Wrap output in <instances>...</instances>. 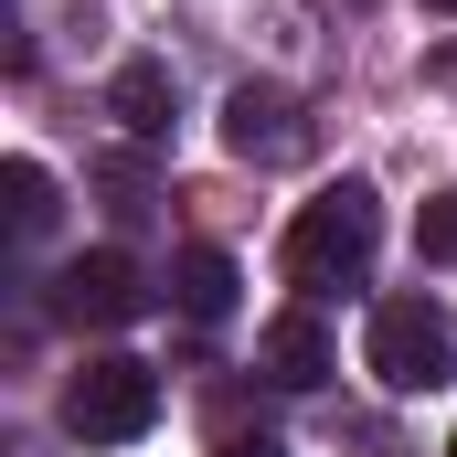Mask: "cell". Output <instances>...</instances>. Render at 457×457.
Here are the masks:
<instances>
[{
  "label": "cell",
  "instance_id": "2",
  "mask_svg": "<svg viewBox=\"0 0 457 457\" xmlns=\"http://www.w3.org/2000/svg\"><path fill=\"white\" fill-rule=\"evenodd\" d=\"M361 361L383 394H447L457 383V320L436 298H383L372 330H361Z\"/></svg>",
  "mask_w": 457,
  "mask_h": 457
},
{
  "label": "cell",
  "instance_id": "7",
  "mask_svg": "<svg viewBox=\"0 0 457 457\" xmlns=\"http://www.w3.org/2000/svg\"><path fill=\"white\" fill-rule=\"evenodd\" d=\"M107 107H117V128H128L138 149H160V138H170V107H181V86H170V64H160V54H128V64H117V86H107Z\"/></svg>",
  "mask_w": 457,
  "mask_h": 457
},
{
  "label": "cell",
  "instance_id": "10",
  "mask_svg": "<svg viewBox=\"0 0 457 457\" xmlns=\"http://www.w3.org/2000/svg\"><path fill=\"white\" fill-rule=\"evenodd\" d=\"M96 181H107V213H117V224H138V213H149V160H138V149H117Z\"/></svg>",
  "mask_w": 457,
  "mask_h": 457
},
{
  "label": "cell",
  "instance_id": "13",
  "mask_svg": "<svg viewBox=\"0 0 457 457\" xmlns=\"http://www.w3.org/2000/svg\"><path fill=\"white\" fill-rule=\"evenodd\" d=\"M426 11H457V0H426Z\"/></svg>",
  "mask_w": 457,
  "mask_h": 457
},
{
  "label": "cell",
  "instance_id": "3",
  "mask_svg": "<svg viewBox=\"0 0 457 457\" xmlns=\"http://www.w3.org/2000/svg\"><path fill=\"white\" fill-rule=\"evenodd\" d=\"M149 426H160V372H149L138 351H96V361L64 383V436L128 447V436H149Z\"/></svg>",
  "mask_w": 457,
  "mask_h": 457
},
{
  "label": "cell",
  "instance_id": "1",
  "mask_svg": "<svg viewBox=\"0 0 457 457\" xmlns=\"http://www.w3.org/2000/svg\"><path fill=\"white\" fill-rule=\"evenodd\" d=\"M372 245H383V192L372 181H330L320 203H298L277 266H287L298 298H330V287H361L372 277Z\"/></svg>",
  "mask_w": 457,
  "mask_h": 457
},
{
  "label": "cell",
  "instance_id": "11",
  "mask_svg": "<svg viewBox=\"0 0 457 457\" xmlns=\"http://www.w3.org/2000/svg\"><path fill=\"white\" fill-rule=\"evenodd\" d=\"M415 255H426V266H457V192H436V203L415 213Z\"/></svg>",
  "mask_w": 457,
  "mask_h": 457
},
{
  "label": "cell",
  "instance_id": "6",
  "mask_svg": "<svg viewBox=\"0 0 457 457\" xmlns=\"http://www.w3.org/2000/svg\"><path fill=\"white\" fill-rule=\"evenodd\" d=\"M255 372L287 383V394H320V383H330V330H320V309L266 320V330H255Z\"/></svg>",
  "mask_w": 457,
  "mask_h": 457
},
{
  "label": "cell",
  "instance_id": "14",
  "mask_svg": "<svg viewBox=\"0 0 457 457\" xmlns=\"http://www.w3.org/2000/svg\"><path fill=\"white\" fill-rule=\"evenodd\" d=\"M447 457H457V436H447Z\"/></svg>",
  "mask_w": 457,
  "mask_h": 457
},
{
  "label": "cell",
  "instance_id": "5",
  "mask_svg": "<svg viewBox=\"0 0 457 457\" xmlns=\"http://www.w3.org/2000/svg\"><path fill=\"white\" fill-rule=\"evenodd\" d=\"M224 149L255 160V170L309 160V117H298V96H287V86H234V96H224Z\"/></svg>",
  "mask_w": 457,
  "mask_h": 457
},
{
  "label": "cell",
  "instance_id": "4",
  "mask_svg": "<svg viewBox=\"0 0 457 457\" xmlns=\"http://www.w3.org/2000/svg\"><path fill=\"white\" fill-rule=\"evenodd\" d=\"M54 309H64L75 330H128V320L149 309V287H138V255H128V245H96V255H75V266L54 277Z\"/></svg>",
  "mask_w": 457,
  "mask_h": 457
},
{
  "label": "cell",
  "instance_id": "12",
  "mask_svg": "<svg viewBox=\"0 0 457 457\" xmlns=\"http://www.w3.org/2000/svg\"><path fill=\"white\" fill-rule=\"evenodd\" d=\"M213 457H287V447H277V436H224Z\"/></svg>",
  "mask_w": 457,
  "mask_h": 457
},
{
  "label": "cell",
  "instance_id": "8",
  "mask_svg": "<svg viewBox=\"0 0 457 457\" xmlns=\"http://www.w3.org/2000/svg\"><path fill=\"white\" fill-rule=\"evenodd\" d=\"M234 287H245V277H234L224 245H192V255L170 266V298H181V320H203V330H213V320H234Z\"/></svg>",
  "mask_w": 457,
  "mask_h": 457
},
{
  "label": "cell",
  "instance_id": "9",
  "mask_svg": "<svg viewBox=\"0 0 457 457\" xmlns=\"http://www.w3.org/2000/svg\"><path fill=\"white\" fill-rule=\"evenodd\" d=\"M0 203H11V234H43L54 224V170L43 160H11L0 170Z\"/></svg>",
  "mask_w": 457,
  "mask_h": 457
}]
</instances>
